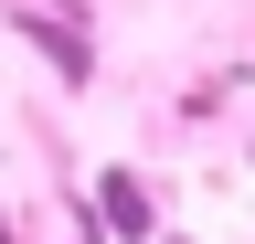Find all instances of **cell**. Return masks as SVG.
<instances>
[{"label":"cell","mask_w":255,"mask_h":244,"mask_svg":"<svg viewBox=\"0 0 255 244\" xmlns=\"http://www.w3.org/2000/svg\"><path fill=\"white\" fill-rule=\"evenodd\" d=\"M107 212H117V234H149V202H138L128 170H107Z\"/></svg>","instance_id":"1"}]
</instances>
